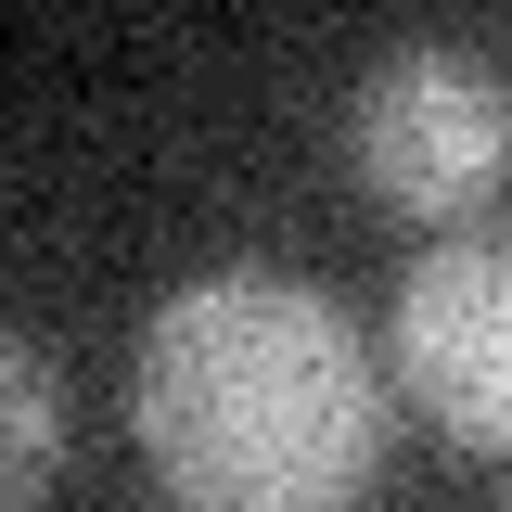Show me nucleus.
<instances>
[{
  "instance_id": "nucleus-1",
  "label": "nucleus",
  "mask_w": 512,
  "mask_h": 512,
  "mask_svg": "<svg viewBox=\"0 0 512 512\" xmlns=\"http://www.w3.org/2000/svg\"><path fill=\"white\" fill-rule=\"evenodd\" d=\"M128 436L180 512H359L384 474V372L295 269H205L141 320Z\"/></svg>"
},
{
  "instance_id": "nucleus-2",
  "label": "nucleus",
  "mask_w": 512,
  "mask_h": 512,
  "mask_svg": "<svg viewBox=\"0 0 512 512\" xmlns=\"http://www.w3.org/2000/svg\"><path fill=\"white\" fill-rule=\"evenodd\" d=\"M346 167L372 180V205L461 231L487 192L512 180V77L461 39H410L359 77L346 103Z\"/></svg>"
},
{
  "instance_id": "nucleus-3",
  "label": "nucleus",
  "mask_w": 512,
  "mask_h": 512,
  "mask_svg": "<svg viewBox=\"0 0 512 512\" xmlns=\"http://www.w3.org/2000/svg\"><path fill=\"white\" fill-rule=\"evenodd\" d=\"M397 397L474 461H512V231H448L397 282Z\"/></svg>"
},
{
  "instance_id": "nucleus-4",
  "label": "nucleus",
  "mask_w": 512,
  "mask_h": 512,
  "mask_svg": "<svg viewBox=\"0 0 512 512\" xmlns=\"http://www.w3.org/2000/svg\"><path fill=\"white\" fill-rule=\"evenodd\" d=\"M52 461H64V384H52V359L0 320V512L39 500Z\"/></svg>"
}]
</instances>
